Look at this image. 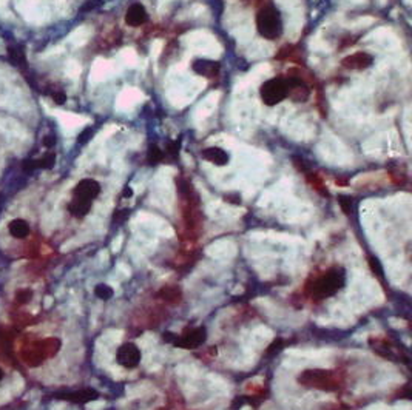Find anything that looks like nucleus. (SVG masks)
<instances>
[{
    "label": "nucleus",
    "instance_id": "f257e3e1",
    "mask_svg": "<svg viewBox=\"0 0 412 410\" xmlns=\"http://www.w3.org/2000/svg\"><path fill=\"white\" fill-rule=\"evenodd\" d=\"M346 284V272L343 267H330L314 279L309 291L317 299H326L337 294Z\"/></svg>",
    "mask_w": 412,
    "mask_h": 410
},
{
    "label": "nucleus",
    "instance_id": "f03ea898",
    "mask_svg": "<svg viewBox=\"0 0 412 410\" xmlns=\"http://www.w3.org/2000/svg\"><path fill=\"white\" fill-rule=\"evenodd\" d=\"M298 384L306 389H315L321 392H337L340 389L338 373L326 369H307L298 375Z\"/></svg>",
    "mask_w": 412,
    "mask_h": 410
},
{
    "label": "nucleus",
    "instance_id": "7ed1b4c3",
    "mask_svg": "<svg viewBox=\"0 0 412 410\" xmlns=\"http://www.w3.org/2000/svg\"><path fill=\"white\" fill-rule=\"evenodd\" d=\"M256 30L266 41H276L282 34V19L272 5H264L256 12Z\"/></svg>",
    "mask_w": 412,
    "mask_h": 410
},
{
    "label": "nucleus",
    "instance_id": "20e7f679",
    "mask_svg": "<svg viewBox=\"0 0 412 410\" xmlns=\"http://www.w3.org/2000/svg\"><path fill=\"white\" fill-rule=\"evenodd\" d=\"M260 97L267 107H275L287 97L286 83L282 78H274L266 81L260 88Z\"/></svg>",
    "mask_w": 412,
    "mask_h": 410
},
{
    "label": "nucleus",
    "instance_id": "39448f33",
    "mask_svg": "<svg viewBox=\"0 0 412 410\" xmlns=\"http://www.w3.org/2000/svg\"><path fill=\"white\" fill-rule=\"evenodd\" d=\"M369 344H370L372 350H374L377 355H380L381 358H384V360H391V361L398 363V360H402V358H403L406 364L409 363V358H408L406 352L402 347L395 345L389 339H386V338H370Z\"/></svg>",
    "mask_w": 412,
    "mask_h": 410
},
{
    "label": "nucleus",
    "instance_id": "423d86ee",
    "mask_svg": "<svg viewBox=\"0 0 412 410\" xmlns=\"http://www.w3.org/2000/svg\"><path fill=\"white\" fill-rule=\"evenodd\" d=\"M207 341V328L199 326V327H193L185 330L181 335H176L173 339V345L176 347H181L185 350H195L198 347Z\"/></svg>",
    "mask_w": 412,
    "mask_h": 410
},
{
    "label": "nucleus",
    "instance_id": "0eeeda50",
    "mask_svg": "<svg viewBox=\"0 0 412 410\" xmlns=\"http://www.w3.org/2000/svg\"><path fill=\"white\" fill-rule=\"evenodd\" d=\"M142 360L140 349L133 342H125L116 352V361L124 369H136Z\"/></svg>",
    "mask_w": 412,
    "mask_h": 410
},
{
    "label": "nucleus",
    "instance_id": "6e6552de",
    "mask_svg": "<svg viewBox=\"0 0 412 410\" xmlns=\"http://www.w3.org/2000/svg\"><path fill=\"white\" fill-rule=\"evenodd\" d=\"M286 83V93L287 97L297 104H301V102H306L311 96V88L307 86V83L300 78V76L290 74L289 78L284 79Z\"/></svg>",
    "mask_w": 412,
    "mask_h": 410
},
{
    "label": "nucleus",
    "instance_id": "1a4fd4ad",
    "mask_svg": "<svg viewBox=\"0 0 412 410\" xmlns=\"http://www.w3.org/2000/svg\"><path fill=\"white\" fill-rule=\"evenodd\" d=\"M100 193V185L94 179H82L73 190V198H79L93 202Z\"/></svg>",
    "mask_w": 412,
    "mask_h": 410
},
{
    "label": "nucleus",
    "instance_id": "9d476101",
    "mask_svg": "<svg viewBox=\"0 0 412 410\" xmlns=\"http://www.w3.org/2000/svg\"><path fill=\"white\" fill-rule=\"evenodd\" d=\"M56 398L62 400V401L74 403V404H87V403H92V401L97 400L99 393L93 389H82V390H76V392L57 393Z\"/></svg>",
    "mask_w": 412,
    "mask_h": 410
},
{
    "label": "nucleus",
    "instance_id": "9b49d317",
    "mask_svg": "<svg viewBox=\"0 0 412 410\" xmlns=\"http://www.w3.org/2000/svg\"><path fill=\"white\" fill-rule=\"evenodd\" d=\"M372 63H374V59H372L370 54L365 53V51H360V53H354L351 56H346L341 60V65L347 70H358L363 71L367 70Z\"/></svg>",
    "mask_w": 412,
    "mask_h": 410
},
{
    "label": "nucleus",
    "instance_id": "f8f14e48",
    "mask_svg": "<svg viewBox=\"0 0 412 410\" xmlns=\"http://www.w3.org/2000/svg\"><path fill=\"white\" fill-rule=\"evenodd\" d=\"M193 71L198 76H202L205 79H213L218 76L221 70V65L215 60H207V59H196L191 65Z\"/></svg>",
    "mask_w": 412,
    "mask_h": 410
},
{
    "label": "nucleus",
    "instance_id": "ddd939ff",
    "mask_svg": "<svg viewBox=\"0 0 412 410\" xmlns=\"http://www.w3.org/2000/svg\"><path fill=\"white\" fill-rule=\"evenodd\" d=\"M148 19V14L145 11V6L142 3H133L128 6L127 12H125V23L128 27H140V25H144Z\"/></svg>",
    "mask_w": 412,
    "mask_h": 410
},
{
    "label": "nucleus",
    "instance_id": "4468645a",
    "mask_svg": "<svg viewBox=\"0 0 412 410\" xmlns=\"http://www.w3.org/2000/svg\"><path fill=\"white\" fill-rule=\"evenodd\" d=\"M201 156L202 159H205L207 162L216 165V166H224L229 164L230 161V156H229V153L220 147H209V148H205L201 151Z\"/></svg>",
    "mask_w": 412,
    "mask_h": 410
},
{
    "label": "nucleus",
    "instance_id": "2eb2a0df",
    "mask_svg": "<svg viewBox=\"0 0 412 410\" xmlns=\"http://www.w3.org/2000/svg\"><path fill=\"white\" fill-rule=\"evenodd\" d=\"M92 205H93V202H90V201L79 199V198H73L71 202L68 204V211L74 217H79V219H82V217H85L90 213V210H92Z\"/></svg>",
    "mask_w": 412,
    "mask_h": 410
},
{
    "label": "nucleus",
    "instance_id": "dca6fc26",
    "mask_svg": "<svg viewBox=\"0 0 412 410\" xmlns=\"http://www.w3.org/2000/svg\"><path fill=\"white\" fill-rule=\"evenodd\" d=\"M8 232L12 238L16 239H25L30 235V225L23 219H14L8 224Z\"/></svg>",
    "mask_w": 412,
    "mask_h": 410
},
{
    "label": "nucleus",
    "instance_id": "f3484780",
    "mask_svg": "<svg viewBox=\"0 0 412 410\" xmlns=\"http://www.w3.org/2000/svg\"><path fill=\"white\" fill-rule=\"evenodd\" d=\"M158 294H159L161 299H164L165 302H170V304H178L179 301L183 299V291H181V288L176 287V286L162 287Z\"/></svg>",
    "mask_w": 412,
    "mask_h": 410
},
{
    "label": "nucleus",
    "instance_id": "a211bd4d",
    "mask_svg": "<svg viewBox=\"0 0 412 410\" xmlns=\"http://www.w3.org/2000/svg\"><path fill=\"white\" fill-rule=\"evenodd\" d=\"M6 51H8L9 62L12 63V65H17V67L27 65V56H25L22 46H12V45H9Z\"/></svg>",
    "mask_w": 412,
    "mask_h": 410
},
{
    "label": "nucleus",
    "instance_id": "6ab92c4d",
    "mask_svg": "<svg viewBox=\"0 0 412 410\" xmlns=\"http://www.w3.org/2000/svg\"><path fill=\"white\" fill-rule=\"evenodd\" d=\"M162 161H164V153L161 151V148L156 144L150 145V148L147 151V162H148V165H158Z\"/></svg>",
    "mask_w": 412,
    "mask_h": 410
},
{
    "label": "nucleus",
    "instance_id": "aec40b11",
    "mask_svg": "<svg viewBox=\"0 0 412 410\" xmlns=\"http://www.w3.org/2000/svg\"><path fill=\"white\" fill-rule=\"evenodd\" d=\"M94 294H96V296H97L99 299H102V301H108V299L113 298L114 291H113V288H111L110 286H107V284H97V286L94 287Z\"/></svg>",
    "mask_w": 412,
    "mask_h": 410
},
{
    "label": "nucleus",
    "instance_id": "412c9836",
    "mask_svg": "<svg viewBox=\"0 0 412 410\" xmlns=\"http://www.w3.org/2000/svg\"><path fill=\"white\" fill-rule=\"evenodd\" d=\"M56 164V155L54 153H46L41 159H37V168H44V170H49L53 168Z\"/></svg>",
    "mask_w": 412,
    "mask_h": 410
},
{
    "label": "nucleus",
    "instance_id": "4be33fe9",
    "mask_svg": "<svg viewBox=\"0 0 412 410\" xmlns=\"http://www.w3.org/2000/svg\"><path fill=\"white\" fill-rule=\"evenodd\" d=\"M338 202H340V205H341V208H343V211L346 213V214H351L352 213V199L349 198V196H340L338 198Z\"/></svg>",
    "mask_w": 412,
    "mask_h": 410
},
{
    "label": "nucleus",
    "instance_id": "5701e85b",
    "mask_svg": "<svg viewBox=\"0 0 412 410\" xmlns=\"http://www.w3.org/2000/svg\"><path fill=\"white\" fill-rule=\"evenodd\" d=\"M31 298H33L31 290H20V291L16 293V299H17L19 304H28Z\"/></svg>",
    "mask_w": 412,
    "mask_h": 410
},
{
    "label": "nucleus",
    "instance_id": "b1692460",
    "mask_svg": "<svg viewBox=\"0 0 412 410\" xmlns=\"http://www.w3.org/2000/svg\"><path fill=\"white\" fill-rule=\"evenodd\" d=\"M49 94H51V97H53V100L56 102L57 105H63L67 102V94L63 93V91H60V89H57V91H51Z\"/></svg>",
    "mask_w": 412,
    "mask_h": 410
},
{
    "label": "nucleus",
    "instance_id": "393cba45",
    "mask_svg": "<svg viewBox=\"0 0 412 410\" xmlns=\"http://www.w3.org/2000/svg\"><path fill=\"white\" fill-rule=\"evenodd\" d=\"M92 137H93V130H92V128H85V130L79 134V137H77V142H79V144H87Z\"/></svg>",
    "mask_w": 412,
    "mask_h": 410
},
{
    "label": "nucleus",
    "instance_id": "a878e982",
    "mask_svg": "<svg viewBox=\"0 0 412 410\" xmlns=\"http://www.w3.org/2000/svg\"><path fill=\"white\" fill-rule=\"evenodd\" d=\"M22 168L25 171H28V173L34 171L37 168V161H34V159H25L23 164H22Z\"/></svg>",
    "mask_w": 412,
    "mask_h": 410
},
{
    "label": "nucleus",
    "instance_id": "bb28decb",
    "mask_svg": "<svg viewBox=\"0 0 412 410\" xmlns=\"http://www.w3.org/2000/svg\"><path fill=\"white\" fill-rule=\"evenodd\" d=\"M56 145V136L54 134H48L44 137V147L46 148H51V147H54Z\"/></svg>",
    "mask_w": 412,
    "mask_h": 410
},
{
    "label": "nucleus",
    "instance_id": "cd10ccee",
    "mask_svg": "<svg viewBox=\"0 0 412 410\" xmlns=\"http://www.w3.org/2000/svg\"><path fill=\"white\" fill-rule=\"evenodd\" d=\"M132 195H133V190H132L130 187H125V190H124V198H132Z\"/></svg>",
    "mask_w": 412,
    "mask_h": 410
},
{
    "label": "nucleus",
    "instance_id": "c85d7f7f",
    "mask_svg": "<svg viewBox=\"0 0 412 410\" xmlns=\"http://www.w3.org/2000/svg\"><path fill=\"white\" fill-rule=\"evenodd\" d=\"M3 376H5V375H3V370H2V369H0V381H2V379H3Z\"/></svg>",
    "mask_w": 412,
    "mask_h": 410
}]
</instances>
